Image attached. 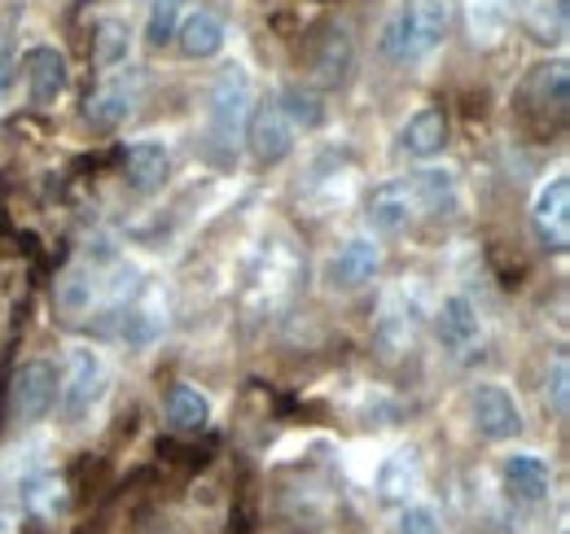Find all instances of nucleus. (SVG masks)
I'll return each mask as SVG.
<instances>
[{
    "label": "nucleus",
    "instance_id": "obj_1",
    "mask_svg": "<svg viewBox=\"0 0 570 534\" xmlns=\"http://www.w3.org/2000/svg\"><path fill=\"white\" fill-rule=\"evenodd\" d=\"M448 36V4L443 0H404L391 22L382 27V58L395 62V67H409V62H422L426 53H434Z\"/></svg>",
    "mask_w": 570,
    "mask_h": 534
},
{
    "label": "nucleus",
    "instance_id": "obj_2",
    "mask_svg": "<svg viewBox=\"0 0 570 534\" xmlns=\"http://www.w3.org/2000/svg\"><path fill=\"white\" fill-rule=\"evenodd\" d=\"M250 101H255V88H250L246 67L233 62L219 70V79L212 83V106H207V136H212V149L219 158H228L246 140Z\"/></svg>",
    "mask_w": 570,
    "mask_h": 534
},
{
    "label": "nucleus",
    "instance_id": "obj_3",
    "mask_svg": "<svg viewBox=\"0 0 570 534\" xmlns=\"http://www.w3.org/2000/svg\"><path fill=\"white\" fill-rule=\"evenodd\" d=\"M106 386V364L92 346H71L67 355V373L58 382V399H62V416L67 421H83L92 412V403L101 399Z\"/></svg>",
    "mask_w": 570,
    "mask_h": 534
},
{
    "label": "nucleus",
    "instance_id": "obj_4",
    "mask_svg": "<svg viewBox=\"0 0 570 534\" xmlns=\"http://www.w3.org/2000/svg\"><path fill=\"white\" fill-rule=\"evenodd\" d=\"M53 403H58V373H53V364H45V359L22 364L13 386H9V412L27 425V421L49 416Z\"/></svg>",
    "mask_w": 570,
    "mask_h": 534
},
{
    "label": "nucleus",
    "instance_id": "obj_5",
    "mask_svg": "<svg viewBox=\"0 0 570 534\" xmlns=\"http://www.w3.org/2000/svg\"><path fill=\"white\" fill-rule=\"evenodd\" d=\"M531 224H535V237H540L544 250L562 255V250L570 246V180L567 176L549 180V185L535 194Z\"/></svg>",
    "mask_w": 570,
    "mask_h": 534
},
{
    "label": "nucleus",
    "instance_id": "obj_6",
    "mask_svg": "<svg viewBox=\"0 0 570 534\" xmlns=\"http://www.w3.org/2000/svg\"><path fill=\"white\" fill-rule=\"evenodd\" d=\"M567 88H570L567 62H553V67L531 70V79L522 83V110H527V115H540L535 132H544V128H549V115H553L558 123L567 119V101H570Z\"/></svg>",
    "mask_w": 570,
    "mask_h": 534
},
{
    "label": "nucleus",
    "instance_id": "obj_7",
    "mask_svg": "<svg viewBox=\"0 0 570 534\" xmlns=\"http://www.w3.org/2000/svg\"><path fill=\"white\" fill-rule=\"evenodd\" d=\"M137 97H141V75H137V70H128V75H115V79H106V83H101V88L88 97V110H83V119H88L92 128L110 132V128L128 123V115L137 110Z\"/></svg>",
    "mask_w": 570,
    "mask_h": 534
},
{
    "label": "nucleus",
    "instance_id": "obj_8",
    "mask_svg": "<svg viewBox=\"0 0 570 534\" xmlns=\"http://www.w3.org/2000/svg\"><path fill=\"white\" fill-rule=\"evenodd\" d=\"M364 215H368V228L382 233V237H400V233H409V224L417 219L413 185H409V180H386V185H377Z\"/></svg>",
    "mask_w": 570,
    "mask_h": 534
},
{
    "label": "nucleus",
    "instance_id": "obj_9",
    "mask_svg": "<svg viewBox=\"0 0 570 534\" xmlns=\"http://www.w3.org/2000/svg\"><path fill=\"white\" fill-rule=\"evenodd\" d=\"M470 412H474V429L483 438H492V443L522 434V412H518V403L509 399V390H500V386H479L470 395Z\"/></svg>",
    "mask_w": 570,
    "mask_h": 534
},
{
    "label": "nucleus",
    "instance_id": "obj_10",
    "mask_svg": "<svg viewBox=\"0 0 570 534\" xmlns=\"http://www.w3.org/2000/svg\"><path fill=\"white\" fill-rule=\"evenodd\" d=\"M246 140H250V154L259 158V162H282L285 154L294 149V128H289V119H285V110L277 101H264L255 115H250V123H246Z\"/></svg>",
    "mask_w": 570,
    "mask_h": 534
},
{
    "label": "nucleus",
    "instance_id": "obj_11",
    "mask_svg": "<svg viewBox=\"0 0 570 534\" xmlns=\"http://www.w3.org/2000/svg\"><path fill=\"white\" fill-rule=\"evenodd\" d=\"M434 334L443 342V350H452V355H470L479 342H483V320H479V307L470 303V298H448L443 307H439V316H434Z\"/></svg>",
    "mask_w": 570,
    "mask_h": 534
},
{
    "label": "nucleus",
    "instance_id": "obj_12",
    "mask_svg": "<svg viewBox=\"0 0 570 534\" xmlns=\"http://www.w3.org/2000/svg\"><path fill=\"white\" fill-rule=\"evenodd\" d=\"M373 342H377L382 359H400L404 350H413V342H417V307L404 294L386 298V307H382V316L373 325Z\"/></svg>",
    "mask_w": 570,
    "mask_h": 534
},
{
    "label": "nucleus",
    "instance_id": "obj_13",
    "mask_svg": "<svg viewBox=\"0 0 570 534\" xmlns=\"http://www.w3.org/2000/svg\"><path fill=\"white\" fill-rule=\"evenodd\" d=\"M377 267H382V250H377V241H368V237H352V241L334 255V264H330V285H334V289H343V294L364 289V285L377 276Z\"/></svg>",
    "mask_w": 570,
    "mask_h": 534
},
{
    "label": "nucleus",
    "instance_id": "obj_14",
    "mask_svg": "<svg viewBox=\"0 0 570 534\" xmlns=\"http://www.w3.org/2000/svg\"><path fill=\"white\" fill-rule=\"evenodd\" d=\"M27 70V88H31V106H53L62 92H67V58L58 49H31L22 58Z\"/></svg>",
    "mask_w": 570,
    "mask_h": 534
},
{
    "label": "nucleus",
    "instance_id": "obj_15",
    "mask_svg": "<svg viewBox=\"0 0 570 534\" xmlns=\"http://www.w3.org/2000/svg\"><path fill=\"white\" fill-rule=\"evenodd\" d=\"M124 171H128V185L137 194H154V189H163V180L171 171V154L163 140H137L124 154Z\"/></svg>",
    "mask_w": 570,
    "mask_h": 534
},
{
    "label": "nucleus",
    "instance_id": "obj_16",
    "mask_svg": "<svg viewBox=\"0 0 570 534\" xmlns=\"http://www.w3.org/2000/svg\"><path fill=\"white\" fill-rule=\"evenodd\" d=\"M224 36L228 31H224V22L215 18L212 9H198L176 27V44H180L185 58H215L224 49Z\"/></svg>",
    "mask_w": 570,
    "mask_h": 534
},
{
    "label": "nucleus",
    "instance_id": "obj_17",
    "mask_svg": "<svg viewBox=\"0 0 570 534\" xmlns=\"http://www.w3.org/2000/svg\"><path fill=\"white\" fill-rule=\"evenodd\" d=\"M504 486H509V495L535 504V500L549 495L553 473H549V465H544L540 456H509V461H504Z\"/></svg>",
    "mask_w": 570,
    "mask_h": 534
},
{
    "label": "nucleus",
    "instance_id": "obj_18",
    "mask_svg": "<svg viewBox=\"0 0 570 534\" xmlns=\"http://www.w3.org/2000/svg\"><path fill=\"white\" fill-rule=\"evenodd\" d=\"M422 473H417V456L413 452H395L386 456L382 468H377V495L382 504H409V495L417 491Z\"/></svg>",
    "mask_w": 570,
    "mask_h": 534
},
{
    "label": "nucleus",
    "instance_id": "obj_19",
    "mask_svg": "<svg viewBox=\"0 0 570 534\" xmlns=\"http://www.w3.org/2000/svg\"><path fill=\"white\" fill-rule=\"evenodd\" d=\"M413 198H417V215H452L456 210V176L452 171H439V167H426L417 171L413 180Z\"/></svg>",
    "mask_w": 570,
    "mask_h": 534
},
{
    "label": "nucleus",
    "instance_id": "obj_20",
    "mask_svg": "<svg viewBox=\"0 0 570 534\" xmlns=\"http://www.w3.org/2000/svg\"><path fill=\"white\" fill-rule=\"evenodd\" d=\"M443 140H448V119H443V110H434V106H422V110L404 123V149H409L413 158H434V154L443 149Z\"/></svg>",
    "mask_w": 570,
    "mask_h": 534
},
{
    "label": "nucleus",
    "instance_id": "obj_21",
    "mask_svg": "<svg viewBox=\"0 0 570 534\" xmlns=\"http://www.w3.org/2000/svg\"><path fill=\"white\" fill-rule=\"evenodd\" d=\"M167 421H171V429H180V434H198V429H207V421H212V403H207V395H198L194 386H176V390L167 395Z\"/></svg>",
    "mask_w": 570,
    "mask_h": 534
},
{
    "label": "nucleus",
    "instance_id": "obj_22",
    "mask_svg": "<svg viewBox=\"0 0 570 534\" xmlns=\"http://www.w3.org/2000/svg\"><path fill=\"white\" fill-rule=\"evenodd\" d=\"M277 106L285 110V119H289V128L298 132H312V128H321L325 123V106H321V97L312 92V88H285L282 97H277Z\"/></svg>",
    "mask_w": 570,
    "mask_h": 534
},
{
    "label": "nucleus",
    "instance_id": "obj_23",
    "mask_svg": "<svg viewBox=\"0 0 570 534\" xmlns=\"http://www.w3.org/2000/svg\"><path fill=\"white\" fill-rule=\"evenodd\" d=\"M347 70H352V36L347 31H330L325 44H321V53H316V75L325 83H343Z\"/></svg>",
    "mask_w": 570,
    "mask_h": 534
},
{
    "label": "nucleus",
    "instance_id": "obj_24",
    "mask_svg": "<svg viewBox=\"0 0 570 534\" xmlns=\"http://www.w3.org/2000/svg\"><path fill=\"white\" fill-rule=\"evenodd\" d=\"M176 27H180V0H149V22H145L149 44L163 49L167 40H176Z\"/></svg>",
    "mask_w": 570,
    "mask_h": 534
},
{
    "label": "nucleus",
    "instance_id": "obj_25",
    "mask_svg": "<svg viewBox=\"0 0 570 534\" xmlns=\"http://www.w3.org/2000/svg\"><path fill=\"white\" fill-rule=\"evenodd\" d=\"M97 62H101V67H119V62H128V27H124V22H101V36H97Z\"/></svg>",
    "mask_w": 570,
    "mask_h": 534
},
{
    "label": "nucleus",
    "instance_id": "obj_26",
    "mask_svg": "<svg viewBox=\"0 0 570 534\" xmlns=\"http://www.w3.org/2000/svg\"><path fill=\"white\" fill-rule=\"evenodd\" d=\"M400 534H443V526H439L434 508L413 504V508H404V517H400Z\"/></svg>",
    "mask_w": 570,
    "mask_h": 534
},
{
    "label": "nucleus",
    "instance_id": "obj_27",
    "mask_svg": "<svg viewBox=\"0 0 570 534\" xmlns=\"http://www.w3.org/2000/svg\"><path fill=\"white\" fill-rule=\"evenodd\" d=\"M567 382H570L567 359H558L553 364V403H558V412H567Z\"/></svg>",
    "mask_w": 570,
    "mask_h": 534
},
{
    "label": "nucleus",
    "instance_id": "obj_28",
    "mask_svg": "<svg viewBox=\"0 0 570 534\" xmlns=\"http://www.w3.org/2000/svg\"><path fill=\"white\" fill-rule=\"evenodd\" d=\"M0 534H18V531H13V522H9V517H0Z\"/></svg>",
    "mask_w": 570,
    "mask_h": 534
}]
</instances>
